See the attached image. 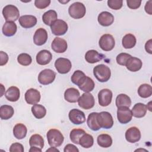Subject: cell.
<instances>
[{"instance_id":"277c9868","label":"cell","mask_w":152,"mask_h":152,"mask_svg":"<svg viewBox=\"0 0 152 152\" xmlns=\"http://www.w3.org/2000/svg\"><path fill=\"white\" fill-rule=\"evenodd\" d=\"M2 14L7 21H15L18 19L20 12L17 7L13 5H7L2 10Z\"/></svg>"},{"instance_id":"603a6c76","label":"cell","mask_w":152,"mask_h":152,"mask_svg":"<svg viewBox=\"0 0 152 152\" xmlns=\"http://www.w3.org/2000/svg\"><path fill=\"white\" fill-rule=\"evenodd\" d=\"M104 56L95 50H89L85 55L86 61L90 64H94L101 61Z\"/></svg>"},{"instance_id":"7402d4cb","label":"cell","mask_w":152,"mask_h":152,"mask_svg":"<svg viewBox=\"0 0 152 152\" xmlns=\"http://www.w3.org/2000/svg\"><path fill=\"white\" fill-rule=\"evenodd\" d=\"M80 97V92L77 88L71 87L67 88L65 91L64 98L66 101L69 103H75L78 102Z\"/></svg>"},{"instance_id":"2e32d148","label":"cell","mask_w":152,"mask_h":152,"mask_svg":"<svg viewBox=\"0 0 152 152\" xmlns=\"http://www.w3.org/2000/svg\"><path fill=\"white\" fill-rule=\"evenodd\" d=\"M125 139L131 143H135L138 142L141 138V132L140 129L135 127L132 126L128 128L125 132Z\"/></svg>"},{"instance_id":"f907efd6","label":"cell","mask_w":152,"mask_h":152,"mask_svg":"<svg viewBox=\"0 0 152 152\" xmlns=\"http://www.w3.org/2000/svg\"><path fill=\"white\" fill-rule=\"evenodd\" d=\"M145 49L150 54L152 53V40H148L145 44Z\"/></svg>"},{"instance_id":"11a10c76","label":"cell","mask_w":152,"mask_h":152,"mask_svg":"<svg viewBox=\"0 0 152 152\" xmlns=\"http://www.w3.org/2000/svg\"><path fill=\"white\" fill-rule=\"evenodd\" d=\"M151 102H150L148 103L147 106V109H148L150 111H151Z\"/></svg>"},{"instance_id":"9f6ffc18","label":"cell","mask_w":152,"mask_h":152,"mask_svg":"<svg viewBox=\"0 0 152 152\" xmlns=\"http://www.w3.org/2000/svg\"><path fill=\"white\" fill-rule=\"evenodd\" d=\"M139 150H142V151H147V150H144V149H137V150H136L135 151H139Z\"/></svg>"},{"instance_id":"ffe728a7","label":"cell","mask_w":152,"mask_h":152,"mask_svg":"<svg viewBox=\"0 0 152 152\" xmlns=\"http://www.w3.org/2000/svg\"><path fill=\"white\" fill-rule=\"evenodd\" d=\"M97 21L101 26L107 27L113 24L114 21V17L109 12L103 11L99 14Z\"/></svg>"},{"instance_id":"d6986e66","label":"cell","mask_w":152,"mask_h":152,"mask_svg":"<svg viewBox=\"0 0 152 152\" xmlns=\"http://www.w3.org/2000/svg\"><path fill=\"white\" fill-rule=\"evenodd\" d=\"M36 59L38 64L40 65H45L51 61L52 59V55L50 51L43 49L38 52Z\"/></svg>"},{"instance_id":"5bb4252c","label":"cell","mask_w":152,"mask_h":152,"mask_svg":"<svg viewBox=\"0 0 152 152\" xmlns=\"http://www.w3.org/2000/svg\"><path fill=\"white\" fill-rule=\"evenodd\" d=\"M40 91L35 88H30L25 93L24 97L26 102L29 104H35L40 102Z\"/></svg>"},{"instance_id":"d590c367","label":"cell","mask_w":152,"mask_h":152,"mask_svg":"<svg viewBox=\"0 0 152 152\" xmlns=\"http://www.w3.org/2000/svg\"><path fill=\"white\" fill-rule=\"evenodd\" d=\"M31 112L36 118L40 119L45 116L46 109L43 105L35 104L31 107Z\"/></svg>"},{"instance_id":"b9f144b4","label":"cell","mask_w":152,"mask_h":152,"mask_svg":"<svg viewBox=\"0 0 152 152\" xmlns=\"http://www.w3.org/2000/svg\"><path fill=\"white\" fill-rule=\"evenodd\" d=\"M132 56L126 53H121L118 54L116 58V61L118 64L122 66H125L128 59Z\"/></svg>"},{"instance_id":"ab89813d","label":"cell","mask_w":152,"mask_h":152,"mask_svg":"<svg viewBox=\"0 0 152 152\" xmlns=\"http://www.w3.org/2000/svg\"><path fill=\"white\" fill-rule=\"evenodd\" d=\"M85 133H86L85 131L82 129H78V128L73 129L70 132V134H69L70 140L73 143L76 144H79L80 138Z\"/></svg>"},{"instance_id":"9a60e30c","label":"cell","mask_w":152,"mask_h":152,"mask_svg":"<svg viewBox=\"0 0 152 152\" xmlns=\"http://www.w3.org/2000/svg\"><path fill=\"white\" fill-rule=\"evenodd\" d=\"M52 50L56 53H62L65 52L68 48L66 41L61 37H55L51 43Z\"/></svg>"},{"instance_id":"816d5d0a","label":"cell","mask_w":152,"mask_h":152,"mask_svg":"<svg viewBox=\"0 0 152 152\" xmlns=\"http://www.w3.org/2000/svg\"><path fill=\"white\" fill-rule=\"evenodd\" d=\"M29 151L30 152H42V149L36 147H31L29 150Z\"/></svg>"},{"instance_id":"74e56055","label":"cell","mask_w":152,"mask_h":152,"mask_svg":"<svg viewBox=\"0 0 152 152\" xmlns=\"http://www.w3.org/2000/svg\"><path fill=\"white\" fill-rule=\"evenodd\" d=\"M138 94L142 98H147L152 94V87L148 84H142L138 88Z\"/></svg>"},{"instance_id":"4dcf8cb0","label":"cell","mask_w":152,"mask_h":152,"mask_svg":"<svg viewBox=\"0 0 152 152\" xmlns=\"http://www.w3.org/2000/svg\"><path fill=\"white\" fill-rule=\"evenodd\" d=\"M97 142L100 147L108 148L112 144V139L109 135L107 134H102L97 137Z\"/></svg>"},{"instance_id":"1f68e13d","label":"cell","mask_w":152,"mask_h":152,"mask_svg":"<svg viewBox=\"0 0 152 152\" xmlns=\"http://www.w3.org/2000/svg\"><path fill=\"white\" fill-rule=\"evenodd\" d=\"M97 112H92L88 115L87 119V124L88 126L93 131H98L101 127L99 125L97 120Z\"/></svg>"},{"instance_id":"8992f818","label":"cell","mask_w":152,"mask_h":152,"mask_svg":"<svg viewBox=\"0 0 152 152\" xmlns=\"http://www.w3.org/2000/svg\"><path fill=\"white\" fill-rule=\"evenodd\" d=\"M99 45L103 50L110 51L115 47V40L112 35L110 34H104L100 38Z\"/></svg>"},{"instance_id":"60d3db41","label":"cell","mask_w":152,"mask_h":152,"mask_svg":"<svg viewBox=\"0 0 152 152\" xmlns=\"http://www.w3.org/2000/svg\"><path fill=\"white\" fill-rule=\"evenodd\" d=\"M18 62L23 66H28L31 64L32 58L30 55L26 53L20 54L17 57Z\"/></svg>"},{"instance_id":"83f0119b","label":"cell","mask_w":152,"mask_h":152,"mask_svg":"<svg viewBox=\"0 0 152 152\" xmlns=\"http://www.w3.org/2000/svg\"><path fill=\"white\" fill-rule=\"evenodd\" d=\"M27 129L26 125L23 124H17L13 128V134L18 140H22L27 135Z\"/></svg>"},{"instance_id":"f35d334b","label":"cell","mask_w":152,"mask_h":152,"mask_svg":"<svg viewBox=\"0 0 152 152\" xmlns=\"http://www.w3.org/2000/svg\"><path fill=\"white\" fill-rule=\"evenodd\" d=\"M94 86L95 84L94 81L90 77L87 76L84 82L78 87L80 89H81V90L84 91L85 93H89L94 89Z\"/></svg>"},{"instance_id":"7bdbcfd3","label":"cell","mask_w":152,"mask_h":152,"mask_svg":"<svg viewBox=\"0 0 152 152\" xmlns=\"http://www.w3.org/2000/svg\"><path fill=\"white\" fill-rule=\"evenodd\" d=\"M108 7L114 10H118L121 9L123 5L122 0H108L107 1Z\"/></svg>"},{"instance_id":"db71d44e","label":"cell","mask_w":152,"mask_h":152,"mask_svg":"<svg viewBox=\"0 0 152 152\" xmlns=\"http://www.w3.org/2000/svg\"><path fill=\"white\" fill-rule=\"evenodd\" d=\"M0 85H1V97H2V96H3V94H4V92L5 91V88H4V86H3L2 84H1Z\"/></svg>"},{"instance_id":"f1b7e54d","label":"cell","mask_w":152,"mask_h":152,"mask_svg":"<svg viewBox=\"0 0 152 152\" xmlns=\"http://www.w3.org/2000/svg\"><path fill=\"white\" fill-rule=\"evenodd\" d=\"M14 113V108L10 105H2L0 107V117L2 120L10 119Z\"/></svg>"},{"instance_id":"836d02e7","label":"cell","mask_w":152,"mask_h":152,"mask_svg":"<svg viewBox=\"0 0 152 152\" xmlns=\"http://www.w3.org/2000/svg\"><path fill=\"white\" fill-rule=\"evenodd\" d=\"M86 74L81 70H76L71 76V80L72 83L80 86L85 81L86 78Z\"/></svg>"},{"instance_id":"f546056e","label":"cell","mask_w":152,"mask_h":152,"mask_svg":"<svg viewBox=\"0 0 152 152\" xmlns=\"http://www.w3.org/2000/svg\"><path fill=\"white\" fill-rule=\"evenodd\" d=\"M137 40L134 35L131 33L125 34L122 40V44L125 49H131L136 44Z\"/></svg>"},{"instance_id":"30bf717a","label":"cell","mask_w":152,"mask_h":152,"mask_svg":"<svg viewBox=\"0 0 152 152\" xmlns=\"http://www.w3.org/2000/svg\"><path fill=\"white\" fill-rule=\"evenodd\" d=\"M55 66L59 73L65 74L69 72L72 67V64L68 59L59 58L55 61Z\"/></svg>"},{"instance_id":"d6a6232c","label":"cell","mask_w":152,"mask_h":152,"mask_svg":"<svg viewBox=\"0 0 152 152\" xmlns=\"http://www.w3.org/2000/svg\"><path fill=\"white\" fill-rule=\"evenodd\" d=\"M115 104L117 107L122 106L129 107L131 104V100L128 95L125 94H119L116 98Z\"/></svg>"},{"instance_id":"3957f363","label":"cell","mask_w":152,"mask_h":152,"mask_svg":"<svg viewBox=\"0 0 152 152\" xmlns=\"http://www.w3.org/2000/svg\"><path fill=\"white\" fill-rule=\"evenodd\" d=\"M86 12V8L84 5L80 2H75L71 4L68 8L69 15L74 19L83 18Z\"/></svg>"},{"instance_id":"4fadbf2b","label":"cell","mask_w":152,"mask_h":152,"mask_svg":"<svg viewBox=\"0 0 152 152\" xmlns=\"http://www.w3.org/2000/svg\"><path fill=\"white\" fill-rule=\"evenodd\" d=\"M113 94L110 90L104 88L101 90L98 93L99 103L101 106L106 107L109 106L112 99Z\"/></svg>"},{"instance_id":"5b68a950","label":"cell","mask_w":152,"mask_h":152,"mask_svg":"<svg viewBox=\"0 0 152 152\" xmlns=\"http://www.w3.org/2000/svg\"><path fill=\"white\" fill-rule=\"evenodd\" d=\"M97 120L101 128L110 129L113 125V119L111 114L108 112L103 111L97 113Z\"/></svg>"},{"instance_id":"9c48e42d","label":"cell","mask_w":152,"mask_h":152,"mask_svg":"<svg viewBox=\"0 0 152 152\" xmlns=\"http://www.w3.org/2000/svg\"><path fill=\"white\" fill-rule=\"evenodd\" d=\"M117 118L118 121L122 124L129 122L132 118V114L129 107L122 106L118 107Z\"/></svg>"},{"instance_id":"6da1fadb","label":"cell","mask_w":152,"mask_h":152,"mask_svg":"<svg viewBox=\"0 0 152 152\" xmlns=\"http://www.w3.org/2000/svg\"><path fill=\"white\" fill-rule=\"evenodd\" d=\"M49 145L50 147H58L61 146L64 140V137L61 132L56 129H49L46 134Z\"/></svg>"},{"instance_id":"8d00e7d4","label":"cell","mask_w":152,"mask_h":152,"mask_svg":"<svg viewBox=\"0 0 152 152\" xmlns=\"http://www.w3.org/2000/svg\"><path fill=\"white\" fill-rule=\"evenodd\" d=\"M94 144V139L91 135L85 133L83 134L79 140V144L85 148H88L93 146Z\"/></svg>"},{"instance_id":"cb8c5ba5","label":"cell","mask_w":152,"mask_h":152,"mask_svg":"<svg viewBox=\"0 0 152 152\" xmlns=\"http://www.w3.org/2000/svg\"><path fill=\"white\" fill-rule=\"evenodd\" d=\"M147 110V105L142 103H137L133 106L131 112L133 116L137 118H141L146 115Z\"/></svg>"},{"instance_id":"4316f807","label":"cell","mask_w":152,"mask_h":152,"mask_svg":"<svg viewBox=\"0 0 152 152\" xmlns=\"http://www.w3.org/2000/svg\"><path fill=\"white\" fill-rule=\"evenodd\" d=\"M58 15L55 10H50L45 12L42 15L43 22L47 26H51V25L58 19Z\"/></svg>"},{"instance_id":"44dd1931","label":"cell","mask_w":152,"mask_h":152,"mask_svg":"<svg viewBox=\"0 0 152 152\" xmlns=\"http://www.w3.org/2000/svg\"><path fill=\"white\" fill-rule=\"evenodd\" d=\"M142 65V62L141 60L136 57H130L126 64V68L131 72H137L139 71Z\"/></svg>"},{"instance_id":"7dc6e473","label":"cell","mask_w":152,"mask_h":152,"mask_svg":"<svg viewBox=\"0 0 152 152\" xmlns=\"http://www.w3.org/2000/svg\"><path fill=\"white\" fill-rule=\"evenodd\" d=\"M0 56H1V61H0V65L1 66H3L5 65V64H7V63L8 61V55H7V53L3 52V51H1L0 52Z\"/></svg>"},{"instance_id":"d4e9b609","label":"cell","mask_w":152,"mask_h":152,"mask_svg":"<svg viewBox=\"0 0 152 152\" xmlns=\"http://www.w3.org/2000/svg\"><path fill=\"white\" fill-rule=\"evenodd\" d=\"M5 96L8 101L12 102H17L20 96V90L15 86H11L6 91Z\"/></svg>"},{"instance_id":"7a4b0ae2","label":"cell","mask_w":152,"mask_h":152,"mask_svg":"<svg viewBox=\"0 0 152 152\" xmlns=\"http://www.w3.org/2000/svg\"><path fill=\"white\" fill-rule=\"evenodd\" d=\"M93 74L99 81L104 83L110 79L111 71L107 66L104 64H99L93 68Z\"/></svg>"},{"instance_id":"f5cc1de1","label":"cell","mask_w":152,"mask_h":152,"mask_svg":"<svg viewBox=\"0 0 152 152\" xmlns=\"http://www.w3.org/2000/svg\"><path fill=\"white\" fill-rule=\"evenodd\" d=\"M46 151H59V150H58L56 147H51L50 148H49V149H48V150H46Z\"/></svg>"},{"instance_id":"7c38bea8","label":"cell","mask_w":152,"mask_h":152,"mask_svg":"<svg viewBox=\"0 0 152 152\" xmlns=\"http://www.w3.org/2000/svg\"><path fill=\"white\" fill-rule=\"evenodd\" d=\"M69 121L75 125H80L86 121L84 113L77 109H71L68 114Z\"/></svg>"},{"instance_id":"ac0fdd59","label":"cell","mask_w":152,"mask_h":152,"mask_svg":"<svg viewBox=\"0 0 152 152\" xmlns=\"http://www.w3.org/2000/svg\"><path fill=\"white\" fill-rule=\"evenodd\" d=\"M19 24L25 28H29L34 27L37 24V18L31 15H24L19 18Z\"/></svg>"},{"instance_id":"e575fe53","label":"cell","mask_w":152,"mask_h":152,"mask_svg":"<svg viewBox=\"0 0 152 152\" xmlns=\"http://www.w3.org/2000/svg\"><path fill=\"white\" fill-rule=\"evenodd\" d=\"M29 145L30 147H36L42 149L44 147L43 138L39 134H33L30 138Z\"/></svg>"},{"instance_id":"ba28073f","label":"cell","mask_w":152,"mask_h":152,"mask_svg":"<svg viewBox=\"0 0 152 152\" xmlns=\"http://www.w3.org/2000/svg\"><path fill=\"white\" fill-rule=\"evenodd\" d=\"M78 103L80 107L88 110L94 107L95 100L93 96L90 93H84L78 100Z\"/></svg>"},{"instance_id":"484cf974","label":"cell","mask_w":152,"mask_h":152,"mask_svg":"<svg viewBox=\"0 0 152 152\" xmlns=\"http://www.w3.org/2000/svg\"><path fill=\"white\" fill-rule=\"evenodd\" d=\"M17 30V26L13 21H6L2 28L4 35L8 37L14 36L16 33Z\"/></svg>"},{"instance_id":"c3c4849f","label":"cell","mask_w":152,"mask_h":152,"mask_svg":"<svg viewBox=\"0 0 152 152\" xmlns=\"http://www.w3.org/2000/svg\"><path fill=\"white\" fill-rule=\"evenodd\" d=\"M64 152H78L79 150L77 148L76 146H75L73 144H68L65 145L64 149Z\"/></svg>"},{"instance_id":"e0dca14e","label":"cell","mask_w":152,"mask_h":152,"mask_svg":"<svg viewBox=\"0 0 152 152\" xmlns=\"http://www.w3.org/2000/svg\"><path fill=\"white\" fill-rule=\"evenodd\" d=\"M47 31L43 28H39L34 33L33 36V42L37 46L44 45L48 40Z\"/></svg>"},{"instance_id":"f6af8a7d","label":"cell","mask_w":152,"mask_h":152,"mask_svg":"<svg viewBox=\"0 0 152 152\" xmlns=\"http://www.w3.org/2000/svg\"><path fill=\"white\" fill-rule=\"evenodd\" d=\"M127 6L132 10L138 8L141 4V0H126Z\"/></svg>"},{"instance_id":"ee69618b","label":"cell","mask_w":152,"mask_h":152,"mask_svg":"<svg viewBox=\"0 0 152 152\" xmlns=\"http://www.w3.org/2000/svg\"><path fill=\"white\" fill-rule=\"evenodd\" d=\"M50 4V0H35L34 5L39 9H44L48 7Z\"/></svg>"},{"instance_id":"681fc988","label":"cell","mask_w":152,"mask_h":152,"mask_svg":"<svg viewBox=\"0 0 152 152\" xmlns=\"http://www.w3.org/2000/svg\"><path fill=\"white\" fill-rule=\"evenodd\" d=\"M152 1L150 0L148 1L147 2L145 5V7H144V9H145V12L148 14L149 15H151L152 14Z\"/></svg>"},{"instance_id":"8fae6325","label":"cell","mask_w":152,"mask_h":152,"mask_svg":"<svg viewBox=\"0 0 152 152\" xmlns=\"http://www.w3.org/2000/svg\"><path fill=\"white\" fill-rule=\"evenodd\" d=\"M67 23L62 20L58 19L50 26L52 33L55 36H62L65 34L68 31Z\"/></svg>"},{"instance_id":"52a82bcc","label":"cell","mask_w":152,"mask_h":152,"mask_svg":"<svg viewBox=\"0 0 152 152\" xmlns=\"http://www.w3.org/2000/svg\"><path fill=\"white\" fill-rule=\"evenodd\" d=\"M56 77V73L50 69L42 70L38 75V81L42 85H48L53 82Z\"/></svg>"},{"instance_id":"bcb514c9","label":"cell","mask_w":152,"mask_h":152,"mask_svg":"<svg viewBox=\"0 0 152 152\" xmlns=\"http://www.w3.org/2000/svg\"><path fill=\"white\" fill-rule=\"evenodd\" d=\"M10 151H11V152H15V151L23 152L24 151L23 145L19 142H14L11 145V146L10 147Z\"/></svg>"}]
</instances>
